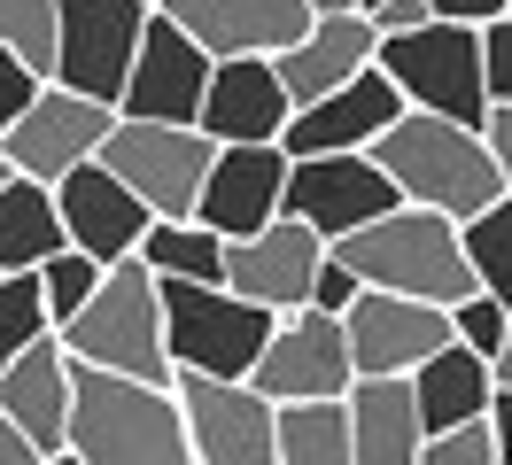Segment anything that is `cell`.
I'll return each instance as SVG.
<instances>
[{
	"instance_id": "6da1fadb",
	"label": "cell",
	"mask_w": 512,
	"mask_h": 465,
	"mask_svg": "<svg viewBox=\"0 0 512 465\" xmlns=\"http://www.w3.org/2000/svg\"><path fill=\"white\" fill-rule=\"evenodd\" d=\"M373 163L388 171V186H396L404 210H435V217H450V225H474L481 210L505 202V179H497V163L481 148V132L443 124V117H419V109H404V117L373 140Z\"/></svg>"
},
{
	"instance_id": "7a4b0ae2",
	"label": "cell",
	"mask_w": 512,
	"mask_h": 465,
	"mask_svg": "<svg viewBox=\"0 0 512 465\" xmlns=\"http://www.w3.org/2000/svg\"><path fill=\"white\" fill-rule=\"evenodd\" d=\"M63 450L78 465H194L171 388H140V380L86 372V365H70V442Z\"/></svg>"
},
{
	"instance_id": "3957f363",
	"label": "cell",
	"mask_w": 512,
	"mask_h": 465,
	"mask_svg": "<svg viewBox=\"0 0 512 465\" xmlns=\"http://www.w3.org/2000/svg\"><path fill=\"white\" fill-rule=\"evenodd\" d=\"M334 256H342L357 272V287H373V295H404V303H435V310L474 295L458 225L435 217V210H388V217H373L365 233L334 241Z\"/></svg>"
},
{
	"instance_id": "277c9868",
	"label": "cell",
	"mask_w": 512,
	"mask_h": 465,
	"mask_svg": "<svg viewBox=\"0 0 512 465\" xmlns=\"http://www.w3.org/2000/svg\"><path fill=\"white\" fill-rule=\"evenodd\" d=\"M70 365L86 372H117V380H140V388H171V357H163V295L156 272L132 256V264H109L94 287V303L70 318L63 334Z\"/></svg>"
},
{
	"instance_id": "5b68a950",
	"label": "cell",
	"mask_w": 512,
	"mask_h": 465,
	"mask_svg": "<svg viewBox=\"0 0 512 465\" xmlns=\"http://www.w3.org/2000/svg\"><path fill=\"white\" fill-rule=\"evenodd\" d=\"M163 295V357H171V380H249L264 341H272V310L241 303L225 287H171L156 279Z\"/></svg>"
},
{
	"instance_id": "8992f818",
	"label": "cell",
	"mask_w": 512,
	"mask_h": 465,
	"mask_svg": "<svg viewBox=\"0 0 512 465\" xmlns=\"http://www.w3.org/2000/svg\"><path fill=\"white\" fill-rule=\"evenodd\" d=\"M396 101L419 109V117H443V124H466L481 132L489 124V86H481V31H458V24H427V31H404V39H381L373 55Z\"/></svg>"
},
{
	"instance_id": "52a82bcc",
	"label": "cell",
	"mask_w": 512,
	"mask_h": 465,
	"mask_svg": "<svg viewBox=\"0 0 512 465\" xmlns=\"http://www.w3.org/2000/svg\"><path fill=\"white\" fill-rule=\"evenodd\" d=\"M210 163H218V148H210L194 124H132V117H117L109 140H101V171L125 186L148 217H163V225L194 217Z\"/></svg>"
},
{
	"instance_id": "ba28073f",
	"label": "cell",
	"mask_w": 512,
	"mask_h": 465,
	"mask_svg": "<svg viewBox=\"0 0 512 465\" xmlns=\"http://www.w3.org/2000/svg\"><path fill=\"white\" fill-rule=\"evenodd\" d=\"M148 16V0H55V86L117 109Z\"/></svg>"
},
{
	"instance_id": "9c48e42d",
	"label": "cell",
	"mask_w": 512,
	"mask_h": 465,
	"mask_svg": "<svg viewBox=\"0 0 512 465\" xmlns=\"http://www.w3.org/2000/svg\"><path fill=\"white\" fill-rule=\"evenodd\" d=\"M109 124L117 109H101V101H78L63 86H39L32 109L0 132V155H8V171L32 186H63L70 171H86L101 163V140H109Z\"/></svg>"
},
{
	"instance_id": "30bf717a",
	"label": "cell",
	"mask_w": 512,
	"mask_h": 465,
	"mask_svg": "<svg viewBox=\"0 0 512 465\" xmlns=\"http://www.w3.org/2000/svg\"><path fill=\"white\" fill-rule=\"evenodd\" d=\"M388 210H404V202H396V186H388V171L373 155H311V163H288V202H280V217L311 225L326 248L365 233V225L388 217Z\"/></svg>"
},
{
	"instance_id": "8fae6325",
	"label": "cell",
	"mask_w": 512,
	"mask_h": 465,
	"mask_svg": "<svg viewBox=\"0 0 512 465\" xmlns=\"http://www.w3.org/2000/svg\"><path fill=\"white\" fill-rule=\"evenodd\" d=\"M350 341H342V318H319V310H295V318H280L272 326V341H264V357H256L249 388L272 411L280 403H342L350 396Z\"/></svg>"
},
{
	"instance_id": "7c38bea8",
	"label": "cell",
	"mask_w": 512,
	"mask_h": 465,
	"mask_svg": "<svg viewBox=\"0 0 512 465\" xmlns=\"http://www.w3.org/2000/svg\"><path fill=\"white\" fill-rule=\"evenodd\" d=\"M179 396V427H187L194 465H272V427L280 411L256 396L249 380H171Z\"/></svg>"
},
{
	"instance_id": "4fadbf2b",
	"label": "cell",
	"mask_w": 512,
	"mask_h": 465,
	"mask_svg": "<svg viewBox=\"0 0 512 465\" xmlns=\"http://www.w3.org/2000/svg\"><path fill=\"white\" fill-rule=\"evenodd\" d=\"M342 341H350L357 380H412L435 349H450V310L357 287V303L342 310Z\"/></svg>"
},
{
	"instance_id": "5bb4252c",
	"label": "cell",
	"mask_w": 512,
	"mask_h": 465,
	"mask_svg": "<svg viewBox=\"0 0 512 465\" xmlns=\"http://www.w3.org/2000/svg\"><path fill=\"white\" fill-rule=\"evenodd\" d=\"M319 264H326V241H319V233H311V225H295V217H272V225L249 233V241H225V295L272 310V318H295V310L311 303Z\"/></svg>"
},
{
	"instance_id": "9a60e30c",
	"label": "cell",
	"mask_w": 512,
	"mask_h": 465,
	"mask_svg": "<svg viewBox=\"0 0 512 465\" xmlns=\"http://www.w3.org/2000/svg\"><path fill=\"white\" fill-rule=\"evenodd\" d=\"M163 16L210 62H272L319 24L303 0H163Z\"/></svg>"
},
{
	"instance_id": "2e32d148",
	"label": "cell",
	"mask_w": 512,
	"mask_h": 465,
	"mask_svg": "<svg viewBox=\"0 0 512 465\" xmlns=\"http://www.w3.org/2000/svg\"><path fill=\"white\" fill-rule=\"evenodd\" d=\"M202 86H210V55L156 8L148 31H140V55H132L117 117H132V124H194L202 117Z\"/></svg>"
},
{
	"instance_id": "e0dca14e",
	"label": "cell",
	"mask_w": 512,
	"mask_h": 465,
	"mask_svg": "<svg viewBox=\"0 0 512 465\" xmlns=\"http://www.w3.org/2000/svg\"><path fill=\"white\" fill-rule=\"evenodd\" d=\"M396 117H404L396 86H388L381 70H365V78H350L342 93L295 109L288 132H280V155H288V163H311V155H373V140H381Z\"/></svg>"
},
{
	"instance_id": "ac0fdd59",
	"label": "cell",
	"mask_w": 512,
	"mask_h": 465,
	"mask_svg": "<svg viewBox=\"0 0 512 465\" xmlns=\"http://www.w3.org/2000/svg\"><path fill=\"white\" fill-rule=\"evenodd\" d=\"M280 202H288V155L280 148H218L202 202H194V225H210L218 241H249L280 217Z\"/></svg>"
},
{
	"instance_id": "d6986e66",
	"label": "cell",
	"mask_w": 512,
	"mask_h": 465,
	"mask_svg": "<svg viewBox=\"0 0 512 465\" xmlns=\"http://www.w3.org/2000/svg\"><path fill=\"white\" fill-rule=\"evenodd\" d=\"M288 93L272 78V62H210V86H202V117L194 132L210 148H280L288 132Z\"/></svg>"
},
{
	"instance_id": "ffe728a7",
	"label": "cell",
	"mask_w": 512,
	"mask_h": 465,
	"mask_svg": "<svg viewBox=\"0 0 512 465\" xmlns=\"http://www.w3.org/2000/svg\"><path fill=\"white\" fill-rule=\"evenodd\" d=\"M373 55H381V31H373L365 8H350V16H319L288 55H272V78L288 93V109H311L326 93H342L350 78H365Z\"/></svg>"
},
{
	"instance_id": "44dd1931",
	"label": "cell",
	"mask_w": 512,
	"mask_h": 465,
	"mask_svg": "<svg viewBox=\"0 0 512 465\" xmlns=\"http://www.w3.org/2000/svg\"><path fill=\"white\" fill-rule=\"evenodd\" d=\"M55 217H63V241L78 248V256H94L101 272H109V264H132L140 241H148V225H156L101 163H86V171H70V179L55 186Z\"/></svg>"
},
{
	"instance_id": "7402d4cb",
	"label": "cell",
	"mask_w": 512,
	"mask_h": 465,
	"mask_svg": "<svg viewBox=\"0 0 512 465\" xmlns=\"http://www.w3.org/2000/svg\"><path fill=\"white\" fill-rule=\"evenodd\" d=\"M0 419L24 434L39 458H55L70 442V349L55 334H39L16 365L0 372Z\"/></svg>"
},
{
	"instance_id": "603a6c76",
	"label": "cell",
	"mask_w": 512,
	"mask_h": 465,
	"mask_svg": "<svg viewBox=\"0 0 512 465\" xmlns=\"http://www.w3.org/2000/svg\"><path fill=\"white\" fill-rule=\"evenodd\" d=\"M350 458L357 465H419V403L412 380H350Z\"/></svg>"
},
{
	"instance_id": "cb8c5ba5",
	"label": "cell",
	"mask_w": 512,
	"mask_h": 465,
	"mask_svg": "<svg viewBox=\"0 0 512 465\" xmlns=\"http://www.w3.org/2000/svg\"><path fill=\"white\" fill-rule=\"evenodd\" d=\"M489 396H497V380H489V365H481L474 349H435L427 365L412 372V403H419V442L427 434H450V427H474L481 411H489Z\"/></svg>"
},
{
	"instance_id": "d4e9b609",
	"label": "cell",
	"mask_w": 512,
	"mask_h": 465,
	"mask_svg": "<svg viewBox=\"0 0 512 465\" xmlns=\"http://www.w3.org/2000/svg\"><path fill=\"white\" fill-rule=\"evenodd\" d=\"M63 217H55V186L8 179L0 186V279H32L47 256H63Z\"/></svg>"
},
{
	"instance_id": "484cf974",
	"label": "cell",
	"mask_w": 512,
	"mask_h": 465,
	"mask_svg": "<svg viewBox=\"0 0 512 465\" xmlns=\"http://www.w3.org/2000/svg\"><path fill=\"white\" fill-rule=\"evenodd\" d=\"M140 264L156 279H171V287H225V241L210 233V225H194V217H179V225H148V241H140Z\"/></svg>"
},
{
	"instance_id": "4316f807",
	"label": "cell",
	"mask_w": 512,
	"mask_h": 465,
	"mask_svg": "<svg viewBox=\"0 0 512 465\" xmlns=\"http://www.w3.org/2000/svg\"><path fill=\"white\" fill-rule=\"evenodd\" d=\"M272 465H357L350 458V411L342 403H280Z\"/></svg>"
},
{
	"instance_id": "83f0119b",
	"label": "cell",
	"mask_w": 512,
	"mask_h": 465,
	"mask_svg": "<svg viewBox=\"0 0 512 465\" xmlns=\"http://www.w3.org/2000/svg\"><path fill=\"white\" fill-rule=\"evenodd\" d=\"M458 248H466V272L497 310H512V194L497 210H481L474 225H458Z\"/></svg>"
},
{
	"instance_id": "f1b7e54d",
	"label": "cell",
	"mask_w": 512,
	"mask_h": 465,
	"mask_svg": "<svg viewBox=\"0 0 512 465\" xmlns=\"http://www.w3.org/2000/svg\"><path fill=\"white\" fill-rule=\"evenodd\" d=\"M0 55H16L39 86H55V0H0Z\"/></svg>"
},
{
	"instance_id": "f546056e",
	"label": "cell",
	"mask_w": 512,
	"mask_h": 465,
	"mask_svg": "<svg viewBox=\"0 0 512 465\" xmlns=\"http://www.w3.org/2000/svg\"><path fill=\"white\" fill-rule=\"evenodd\" d=\"M39 303H47V326H55V334H63L70 318H78V310L94 303V287H101V264L94 256H78V248H63V256H47V264H39Z\"/></svg>"
},
{
	"instance_id": "4dcf8cb0",
	"label": "cell",
	"mask_w": 512,
	"mask_h": 465,
	"mask_svg": "<svg viewBox=\"0 0 512 465\" xmlns=\"http://www.w3.org/2000/svg\"><path fill=\"white\" fill-rule=\"evenodd\" d=\"M39 334H55L47 303H39V279H0V372L16 365Z\"/></svg>"
},
{
	"instance_id": "1f68e13d",
	"label": "cell",
	"mask_w": 512,
	"mask_h": 465,
	"mask_svg": "<svg viewBox=\"0 0 512 465\" xmlns=\"http://www.w3.org/2000/svg\"><path fill=\"white\" fill-rule=\"evenodd\" d=\"M505 318H512V310H497L474 287L466 303H450V341H458V349H474L481 365H489V357H497V341H505Z\"/></svg>"
},
{
	"instance_id": "d6a6232c",
	"label": "cell",
	"mask_w": 512,
	"mask_h": 465,
	"mask_svg": "<svg viewBox=\"0 0 512 465\" xmlns=\"http://www.w3.org/2000/svg\"><path fill=\"white\" fill-rule=\"evenodd\" d=\"M419 465H497L489 419H474V427H450V434H427V442H419Z\"/></svg>"
},
{
	"instance_id": "836d02e7",
	"label": "cell",
	"mask_w": 512,
	"mask_h": 465,
	"mask_svg": "<svg viewBox=\"0 0 512 465\" xmlns=\"http://www.w3.org/2000/svg\"><path fill=\"white\" fill-rule=\"evenodd\" d=\"M481 86H489V109H512V8L481 24Z\"/></svg>"
},
{
	"instance_id": "e575fe53",
	"label": "cell",
	"mask_w": 512,
	"mask_h": 465,
	"mask_svg": "<svg viewBox=\"0 0 512 465\" xmlns=\"http://www.w3.org/2000/svg\"><path fill=\"white\" fill-rule=\"evenodd\" d=\"M350 303H357V272L342 264V256H334V248H326V264H319V279H311V303H303V310H319V318H342Z\"/></svg>"
},
{
	"instance_id": "d590c367",
	"label": "cell",
	"mask_w": 512,
	"mask_h": 465,
	"mask_svg": "<svg viewBox=\"0 0 512 465\" xmlns=\"http://www.w3.org/2000/svg\"><path fill=\"white\" fill-rule=\"evenodd\" d=\"M32 93H39V78H32L16 55H0V132H8V124L32 109Z\"/></svg>"
},
{
	"instance_id": "8d00e7d4",
	"label": "cell",
	"mask_w": 512,
	"mask_h": 465,
	"mask_svg": "<svg viewBox=\"0 0 512 465\" xmlns=\"http://www.w3.org/2000/svg\"><path fill=\"white\" fill-rule=\"evenodd\" d=\"M373 16V31L381 39H404V31H427L435 16H427V0H381V8H365Z\"/></svg>"
},
{
	"instance_id": "74e56055",
	"label": "cell",
	"mask_w": 512,
	"mask_h": 465,
	"mask_svg": "<svg viewBox=\"0 0 512 465\" xmlns=\"http://www.w3.org/2000/svg\"><path fill=\"white\" fill-rule=\"evenodd\" d=\"M427 16H435V24H458V31H481V24L505 16V0H427Z\"/></svg>"
},
{
	"instance_id": "f35d334b",
	"label": "cell",
	"mask_w": 512,
	"mask_h": 465,
	"mask_svg": "<svg viewBox=\"0 0 512 465\" xmlns=\"http://www.w3.org/2000/svg\"><path fill=\"white\" fill-rule=\"evenodd\" d=\"M481 148H489V163H497V179H505V194H512V109H489Z\"/></svg>"
},
{
	"instance_id": "ab89813d",
	"label": "cell",
	"mask_w": 512,
	"mask_h": 465,
	"mask_svg": "<svg viewBox=\"0 0 512 465\" xmlns=\"http://www.w3.org/2000/svg\"><path fill=\"white\" fill-rule=\"evenodd\" d=\"M489 442H497V465H512V396H489Z\"/></svg>"
},
{
	"instance_id": "60d3db41",
	"label": "cell",
	"mask_w": 512,
	"mask_h": 465,
	"mask_svg": "<svg viewBox=\"0 0 512 465\" xmlns=\"http://www.w3.org/2000/svg\"><path fill=\"white\" fill-rule=\"evenodd\" d=\"M0 465H39V450H32L16 427H8V419H0Z\"/></svg>"
},
{
	"instance_id": "b9f144b4",
	"label": "cell",
	"mask_w": 512,
	"mask_h": 465,
	"mask_svg": "<svg viewBox=\"0 0 512 465\" xmlns=\"http://www.w3.org/2000/svg\"><path fill=\"white\" fill-rule=\"evenodd\" d=\"M489 380H497V396H512V318H505V341H497V357H489Z\"/></svg>"
},
{
	"instance_id": "7bdbcfd3",
	"label": "cell",
	"mask_w": 512,
	"mask_h": 465,
	"mask_svg": "<svg viewBox=\"0 0 512 465\" xmlns=\"http://www.w3.org/2000/svg\"><path fill=\"white\" fill-rule=\"evenodd\" d=\"M303 8H311V16H350L357 0H303Z\"/></svg>"
},
{
	"instance_id": "ee69618b",
	"label": "cell",
	"mask_w": 512,
	"mask_h": 465,
	"mask_svg": "<svg viewBox=\"0 0 512 465\" xmlns=\"http://www.w3.org/2000/svg\"><path fill=\"white\" fill-rule=\"evenodd\" d=\"M39 465H78V458H70V450H55V458H39Z\"/></svg>"
},
{
	"instance_id": "f6af8a7d",
	"label": "cell",
	"mask_w": 512,
	"mask_h": 465,
	"mask_svg": "<svg viewBox=\"0 0 512 465\" xmlns=\"http://www.w3.org/2000/svg\"><path fill=\"white\" fill-rule=\"evenodd\" d=\"M8 179H16V171H8V155H0V186H8Z\"/></svg>"
},
{
	"instance_id": "bcb514c9",
	"label": "cell",
	"mask_w": 512,
	"mask_h": 465,
	"mask_svg": "<svg viewBox=\"0 0 512 465\" xmlns=\"http://www.w3.org/2000/svg\"><path fill=\"white\" fill-rule=\"evenodd\" d=\"M357 8H381V0H357Z\"/></svg>"
},
{
	"instance_id": "7dc6e473",
	"label": "cell",
	"mask_w": 512,
	"mask_h": 465,
	"mask_svg": "<svg viewBox=\"0 0 512 465\" xmlns=\"http://www.w3.org/2000/svg\"><path fill=\"white\" fill-rule=\"evenodd\" d=\"M148 8H163V0H148Z\"/></svg>"
},
{
	"instance_id": "c3c4849f",
	"label": "cell",
	"mask_w": 512,
	"mask_h": 465,
	"mask_svg": "<svg viewBox=\"0 0 512 465\" xmlns=\"http://www.w3.org/2000/svg\"><path fill=\"white\" fill-rule=\"evenodd\" d=\"M505 8H512V0H505Z\"/></svg>"
}]
</instances>
